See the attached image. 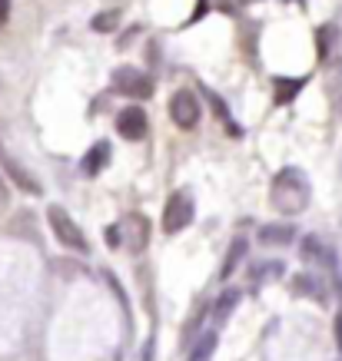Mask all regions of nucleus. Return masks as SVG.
<instances>
[{
	"instance_id": "5",
	"label": "nucleus",
	"mask_w": 342,
	"mask_h": 361,
	"mask_svg": "<svg viewBox=\"0 0 342 361\" xmlns=\"http://www.w3.org/2000/svg\"><path fill=\"white\" fill-rule=\"evenodd\" d=\"M170 116H173V123H177L179 130H193L199 123V99L193 90H179V93H173V99H170Z\"/></svg>"
},
{
	"instance_id": "14",
	"label": "nucleus",
	"mask_w": 342,
	"mask_h": 361,
	"mask_svg": "<svg viewBox=\"0 0 342 361\" xmlns=\"http://www.w3.org/2000/svg\"><path fill=\"white\" fill-rule=\"evenodd\" d=\"M336 341H339V348H342V315L336 318Z\"/></svg>"
},
{
	"instance_id": "1",
	"label": "nucleus",
	"mask_w": 342,
	"mask_h": 361,
	"mask_svg": "<svg viewBox=\"0 0 342 361\" xmlns=\"http://www.w3.org/2000/svg\"><path fill=\"white\" fill-rule=\"evenodd\" d=\"M309 179L299 173L296 166H286V169H279L276 179H273V189H269V202L276 212L283 216H299L302 209L309 206Z\"/></svg>"
},
{
	"instance_id": "7",
	"label": "nucleus",
	"mask_w": 342,
	"mask_h": 361,
	"mask_svg": "<svg viewBox=\"0 0 342 361\" xmlns=\"http://www.w3.org/2000/svg\"><path fill=\"white\" fill-rule=\"evenodd\" d=\"M326 99H329L332 113L342 116V60H336L326 73Z\"/></svg>"
},
{
	"instance_id": "6",
	"label": "nucleus",
	"mask_w": 342,
	"mask_h": 361,
	"mask_svg": "<svg viewBox=\"0 0 342 361\" xmlns=\"http://www.w3.org/2000/svg\"><path fill=\"white\" fill-rule=\"evenodd\" d=\"M117 133H120L123 140H140L146 133V113L140 106H126L117 116Z\"/></svg>"
},
{
	"instance_id": "10",
	"label": "nucleus",
	"mask_w": 342,
	"mask_h": 361,
	"mask_svg": "<svg viewBox=\"0 0 342 361\" xmlns=\"http://www.w3.org/2000/svg\"><path fill=\"white\" fill-rule=\"evenodd\" d=\"M243 249H246V239H236V242L230 245V259H226V265H223V275H230L232 269H236V262H240Z\"/></svg>"
},
{
	"instance_id": "12",
	"label": "nucleus",
	"mask_w": 342,
	"mask_h": 361,
	"mask_svg": "<svg viewBox=\"0 0 342 361\" xmlns=\"http://www.w3.org/2000/svg\"><path fill=\"white\" fill-rule=\"evenodd\" d=\"M289 235H293L289 229H263V232H259V239H263V242H286Z\"/></svg>"
},
{
	"instance_id": "15",
	"label": "nucleus",
	"mask_w": 342,
	"mask_h": 361,
	"mask_svg": "<svg viewBox=\"0 0 342 361\" xmlns=\"http://www.w3.org/2000/svg\"><path fill=\"white\" fill-rule=\"evenodd\" d=\"M7 206V186H4V183H0V209Z\"/></svg>"
},
{
	"instance_id": "8",
	"label": "nucleus",
	"mask_w": 342,
	"mask_h": 361,
	"mask_svg": "<svg viewBox=\"0 0 342 361\" xmlns=\"http://www.w3.org/2000/svg\"><path fill=\"white\" fill-rule=\"evenodd\" d=\"M107 163V142H100L97 149H93V153L90 156H83V173H100V166Z\"/></svg>"
},
{
	"instance_id": "13",
	"label": "nucleus",
	"mask_w": 342,
	"mask_h": 361,
	"mask_svg": "<svg viewBox=\"0 0 342 361\" xmlns=\"http://www.w3.org/2000/svg\"><path fill=\"white\" fill-rule=\"evenodd\" d=\"M110 23H117V13H107V17H97V23H93V27H97V30H107Z\"/></svg>"
},
{
	"instance_id": "9",
	"label": "nucleus",
	"mask_w": 342,
	"mask_h": 361,
	"mask_svg": "<svg viewBox=\"0 0 342 361\" xmlns=\"http://www.w3.org/2000/svg\"><path fill=\"white\" fill-rule=\"evenodd\" d=\"M276 87H279L276 99L279 103H286V99H293L299 90H302V80H276Z\"/></svg>"
},
{
	"instance_id": "3",
	"label": "nucleus",
	"mask_w": 342,
	"mask_h": 361,
	"mask_svg": "<svg viewBox=\"0 0 342 361\" xmlns=\"http://www.w3.org/2000/svg\"><path fill=\"white\" fill-rule=\"evenodd\" d=\"M193 212H196L193 196H189L187 189H179L177 196H170V202L163 206V232H166V235H177V232H183L189 222H193Z\"/></svg>"
},
{
	"instance_id": "2",
	"label": "nucleus",
	"mask_w": 342,
	"mask_h": 361,
	"mask_svg": "<svg viewBox=\"0 0 342 361\" xmlns=\"http://www.w3.org/2000/svg\"><path fill=\"white\" fill-rule=\"evenodd\" d=\"M47 219H50V229H54V235L60 239V245H66V249L73 252H87V235H83V229H80L77 222L70 219V212H64L60 206H50V212H47Z\"/></svg>"
},
{
	"instance_id": "11",
	"label": "nucleus",
	"mask_w": 342,
	"mask_h": 361,
	"mask_svg": "<svg viewBox=\"0 0 342 361\" xmlns=\"http://www.w3.org/2000/svg\"><path fill=\"white\" fill-rule=\"evenodd\" d=\"M236 298H240V292H226V295L220 298L223 305H216V318H220V322H223V318H226V315H230V312H232V305H236Z\"/></svg>"
},
{
	"instance_id": "4",
	"label": "nucleus",
	"mask_w": 342,
	"mask_h": 361,
	"mask_svg": "<svg viewBox=\"0 0 342 361\" xmlns=\"http://www.w3.org/2000/svg\"><path fill=\"white\" fill-rule=\"evenodd\" d=\"M113 87L123 97H136V99L153 97V80L146 77V73H140V70H133V66H120L113 73Z\"/></svg>"
}]
</instances>
